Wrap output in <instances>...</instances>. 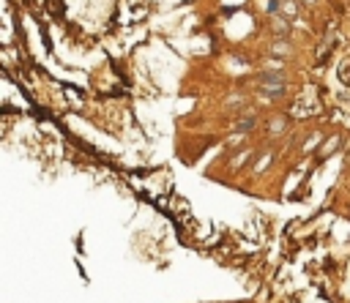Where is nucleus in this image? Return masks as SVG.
<instances>
[{
    "label": "nucleus",
    "mask_w": 350,
    "mask_h": 303,
    "mask_svg": "<svg viewBox=\"0 0 350 303\" xmlns=\"http://www.w3.org/2000/svg\"><path fill=\"white\" fill-rule=\"evenodd\" d=\"M46 8H50V14L63 16V3H60V0H46Z\"/></svg>",
    "instance_id": "nucleus-1"
},
{
    "label": "nucleus",
    "mask_w": 350,
    "mask_h": 303,
    "mask_svg": "<svg viewBox=\"0 0 350 303\" xmlns=\"http://www.w3.org/2000/svg\"><path fill=\"white\" fill-rule=\"evenodd\" d=\"M340 79H342V82H350V60H345V63H342V66H340Z\"/></svg>",
    "instance_id": "nucleus-2"
}]
</instances>
